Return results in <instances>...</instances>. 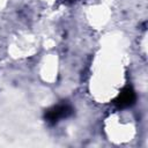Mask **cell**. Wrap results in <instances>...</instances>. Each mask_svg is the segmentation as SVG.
Instances as JSON below:
<instances>
[{"label": "cell", "instance_id": "6da1fadb", "mask_svg": "<svg viewBox=\"0 0 148 148\" xmlns=\"http://www.w3.org/2000/svg\"><path fill=\"white\" fill-rule=\"evenodd\" d=\"M72 113H73L72 106L67 103H61V104H58V105L49 109L45 112V119L51 124H56L60 119L69 117Z\"/></svg>", "mask_w": 148, "mask_h": 148}, {"label": "cell", "instance_id": "7a4b0ae2", "mask_svg": "<svg viewBox=\"0 0 148 148\" xmlns=\"http://www.w3.org/2000/svg\"><path fill=\"white\" fill-rule=\"evenodd\" d=\"M136 101L135 91L131 87H125L121 89V91L118 94V96L113 99V103L119 109H125L128 106H132Z\"/></svg>", "mask_w": 148, "mask_h": 148}]
</instances>
